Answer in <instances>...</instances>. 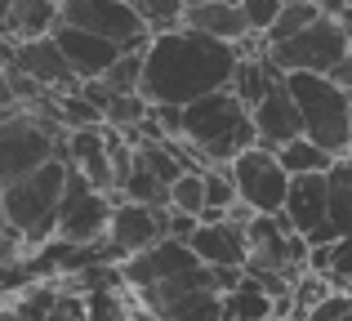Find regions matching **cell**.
I'll return each instance as SVG.
<instances>
[{
  "instance_id": "8fae6325",
  "label": "cell",
  "mask_w": 352,
  "mask_h": 321,
  "mask_svg": "<svg viewBox=\"0 0 352 321\" xmlns=\"http://www.w3.org/2000/svg\"><path fill=\"white\" fill-rule=\"evenodd\" d=\"M165 236H170V210L138 206V201L116 197V214H112V228H107V250H112L116 263L152 250V245L165 241Z\"/></svg>"
},
{
  "instance_id": "ffe728a7",
  "label": "cell",
  "mask_w": 352,
  "mask_h": 321,
  "mask_svg": "<svg viewBox=\"0 0 352 321\" xmlns=\"http://www.w3.org/2000/svg\"><path fill=\"white\" fill-rule=\"evenodd\" d=\"M330 179V241H339V236H352V157H339L335 170L326 174Z\"/></svg>"
},
{
  "instance_id": "e0dca14e",
  "label": "cell",
  "mask_w": 352,
  "mask_h": 321,
  "mask_svg": "<svg viewBox=\"0 0 352 321\" xmlns=\"http://www.w3.org/2000/svg\"><path fill=\"white\" fill-rule=\"evenodd\" d=\"M192 250L206 268H245L250 263V232L232 219H219V223H201L192 236Z\"/></svg>"
},
{
  "instance_id": "1f68e13d",
  "label": "cell",
  "mask_w": 352,
  "mask_h": 321,
  "mask_svg": "<svg viewBox=\"0 0 352 321\" xmlns=\"http://www.w3.org/2000/svg\"><path fill=\"white\" fill-rule=\"evenodd\" d=\"M348 313H352V295H348V290H335L326 304H317L303 321H344Z\"/></svg>"
},
{
  "instance_id": "4dcf8cb0",
  "label": "cell",
  "mask_w": 352,
  "mask_h": 321,
  "mask_svg": "<svg viewBox=\"0 0 352 321\" xmlns=\"http://www.w3.org/2000/svg\"><path fill=\"white\" fill-rule=\"evenodd\" d=\"M241 9H245V18H250V32L267 36V32H272V23L281 18L285 0H241Z\"/></svg>"
},
{
  "instance_id": "44dd1931",
  "label": "cell",
  "mask_w": 352,
  "mask_h": 321,
  "mask_svg": "<svg viewBox=\"0 0 352 321\" xmlns=\"http://www.w3.org/2000/svg\"><path fill=\"white\" fill-rule=\"evenodd\" d=\"M223 308H228V321H272L276 317V299L267 295L250 272L232 295H223Z\"/></svg>"
},
{
  "instance_id": "d590c367",
  "label": "cell",
  "mask_w": 352,
  "mask_h": 321,
  "mask_svg": "<svg viewBox=\"0 0 352 321\" xmlns=\"http://www.w3.org/2000/svg\"><path fill=\"white\" fill-rule=\"evenodd\" d=\"M344 321H352V313H348V317H344Z\"/></svg>"
},
{
  "instance_id": "7402d4cb",
  "label": "cell",
  "mask_w": 352,
  "mask_h": 321,
  "mask_svg": "<svg viewBox=\"0 0 352 321\" xmlns=\"http://www.w3.org/2000/svg\"><path fill=\"white\" fill-rule=\"evenodd\" d=\"M276 157H281V165L290 174H330L335 161H339L335 152H326L321 143H312L308 134H303V139H290L285 148H276Z\"/></svg>"
},
{
  "instance_id": "4fadbf2b",
  "label": "cell",
  "mask_w": 352,
  "mask_h": 321,
  "mask_svg": "<svg viewBox=\"0 0 352 321\" xmlns=\"http://www.w3.org/2000/svg\"><path fill=\"white\" fill-rule=\"evenodd\" d=\"M192 268H201L197 250H192L188 241L165 236L152 250H143V254L120 263V277H125L129 290H152V286H161V281H170V277H183V272H192Z\"/></svg>"
},
{
  "instance_id": "8d00e7d4",
  "label": "cell",
  "mask_w": 352,
  "mask_h": 321,
  "mask_svg": "<svg viewBox=\"0 0 352 321\" xmlns=\"http://www.w3.org/2000/svg\"><path fill=\"white\" fill-rule=\"evenodd\" d=\"M129 5H138V0H129Z\"/></svg>"
},
{
  "instance_id": "52a82bcc",
  "label": "cell",
  "mask_w": 352,
  "mask_h": 321,
  "mask_svg": "<svg viewBox=\"0 0 352 321\" xmlns=\"http://www.w3.org/2000/svg\"><path fill=\"white\" fill-rule=\"evenodd\" d=\"M63 23L85 27L94 36H107L125 54H147V45H152V32H147L143 14L129 0H63Z\"/></svg>"
},
{
  "instance_id": "30bf717a",
  "label": "cell",
  "mask_w": 352,
  "mask_h": 321,
  "mask_svg": "<svg viewBox=\"0 0 352 321\" xmlns=\"http://www.w3.org/2000/svg\"><path fill=\"white\" fill-rule=\"evenodd\" d=\"M5 67L23 71L27 80H36L50 94H76L85 80L76 76V67L67 63L63 45L54 36H36V41H9V63Z\"/></svg>"
},
{
  "instance_id": "cb8c5ba5",
  "label": "cell",
  "mask_w": 352,
  "mask_h": 321,
  "mask_svg": "<svg viewBox=\"0 0 352 321\" xmlns=\"http://www.w3.org/2000/svg\"><path fill=\"white\" fill-rule=\"evenodd\" d=\"M138 14L152 36L179 32V27H188V0H138Z\"/></svg>"
},
{
  "instance_id": "603a6c76",
  "label": "cell",
  "mask_w": 352,
  "mask_h": 321,
  "mask_svg": "<svg viewBox=\"0 0 352 321\" xmlns=\"http://www.w3.org/2000/svg\"><path fill=\"white\" fill-rule=\"evenodd\" d=\"M170 183L161 179V174H152L143 161H138V148H134V170H129L125 188H120V197L125 201H138V206H156V210H170Z\"/></svg>"
},
{
  "instance_id": "ac0fdd59",
  "label": "cell",
  "mask_w": 352,
  "mask_h": 321,
  "mask_svg": "<svg viewBox=\"0 0 352 321\" xmlns=\"http://www.w3.org/2000/svg\"><path fill=\"white\" fill-rule=\"evenodd\" d=\"M188 27L214 36V41H232V45H241L245 36H254L250 32L245 9H241V0H210V5L188 9Z\"/></svg>"
},
{
  "instance_id": "484cf974",
  "label": "cell",
  "mask_w": 352,
  "mask_h": 321,
  "mask_svg": "<svg viewBox=\"0 0 352 321\" xmlns=\"http://www.w3.org/2000/svg\"><path fill=\"white\" fill-rule=\"evenodd\" d=\"M58 116H63L67 130H98V125H107L103 107H94L80 89L76 94H58Z\"/></svg>"
},
{
  "instance_id": "d6a6232c",
  "label": "cell",
  "mask_w": 352,
  "mask_h": 321,
  "mask_svg": "<svg viewBox=\"0 0 352 321\" xmlns=\"http://www.w3.org/2000/svg\"><path fill=\"white\" fill-rule=\"evenodd\" d=\"M330 80H335V85H344V89H352V58L339 63V67L330 71Z\"/></svg>"
},
{
  "instance_id": "5bb4252c",
  "label": "cell",
  "mask_w": 352,
  "mask_h": 321,
  "mask_svg": "<svg viewBox=\"0 0 352 321\" xmlns=\"http://www.w3.org/2000/svg\"><path fill=\"white\" fill-rule=\"evenodd\" d=\"M63 161L72 170H80L94 188L116 192V165H112V134L107 125L98 130H67V143H63ZM120 197V192H116Z\"/></svg>"
},
{
  "instance_id": "f546056e",
  "label": "cell",
  "mask_w": 352,
  "mask_h": 321,
  "mask_svg": "<svg viewBox=\"0 0 352 321\" xmlns=\"http://www.w3.org/2000/svg\"><path fill=\"white\" fill-rule=\"evenodd\" d=\"M330 281H335V290L352 295V236L330 241Z\"/></svg>"
},
{
  "instance_id": "836d02e7",
  "label": "cell",
  "mask_w": 352,
  "mask_h": 321,
  "mask_svg": "<svg viewBox=\"0 0 352 321\" xmlns=\"http://www.w3.org/2000/svg\"><path fill=\"white\" fill-rule=\"evenodd\" d=\"M321 9H326L330 18H344L348 9H352V0H321Z\"/></svg>"
},
{
  "instance_id": "5b68a950",
  "label": "cell",
  "mask_w": 352,
  "mask_h": 321,
  "mask_svg": "<svg viewBox=\"0 0 352 321\" xmlns=\"http://www.w3.org/2000/svg\"><path fill=\"white\" fill-rule=\"evenodd\" d=\"M63 143H67V125L58 116L32 112L23 103H9L5 125H0V174H5V183L58 161Z\"/></svg>"
},
{
  "instance_id": "d4e9b609",
  "label": "cell",
  "mask_w": 352,
  "mask_h": 321,
  "mask_svg": "<svg viewBox=\"0 0 352 321\" xmlns=\"http://www.w3.org/2000/svg\"><path fill=\"white\" fill-rule=\"evenodd\" d=\"M321 14H326V9H321V5H308V0H303V5H285V9H281V18L272 23V32H267V45L294 41V36H299L303 27H312Z\"/></svg>"
},
{
  "instance_id": "ba28073f",
  "label": "cell",
  "mask_w": 352,
  "mask_h": 321,
  "mask_svg": "<svg viewBox=\"0 0 352 321\" xmlns=\"http://www.w3.org/2000/svg\"><path fill=\"white\" fill-rule=\"evenodd\" d=\"M116 192H103L85 179L80 170L67 174V197H63V214H58V236L76 245H98L107 241V228L116 214Z\"/></svg>"
},
{
  "instance_id": "6da1fadb",
  "label": "cell",
  "mask_w": 352,
  "mask_h": 321,
  "mask_svg": "<svg viewBox=\"0 0 352 321\" xmlns=\"http://www.w3.org/2000/svg\"><path fill=\"white\" fill-rule=\"evenodd\" d=\"M236 67L241 49L232 41H214L197 27L161 32L143 54V98L165 107H188L206 94L232 89Z\"/></svg>"
},
{
  "instance_id": "8992f818",
  "label": "cell",
  "mask_w": 352,
  "mask_h": 321,
  "mask_svg": "<svg viewBox=\"0 0 352 321\" xmlns=\"http://www.w3.org/2000/svg\"><path fill=\"white\" fill-rule=\"evenodd\" d=\"M272 63L290 76V71H317V76H330L344 58H352V41H348V27L339 18L321 14L312 27H303L294 41L281 45H267Z\"/></svg>"
},
{
  "instance_id": "7c38bea8",
  "label": "cell",
  "mask_w": 352,
  "mask_h": 321,
  "mask_svg": "<svg viewBox=\"0 0 352 321\" xmlns=\"http://www.w3.org/2000/svg\"><path fill=\"white\" fill-rule=\"evenodd\" d=\"M281 219L299 236H308L312 245H330V232H326V223H330V179L326 174H294Z\"/></svg>"
},
{
  "instance_id": "e575fe53",
  "label": "cell",
  "mask_w": 352,
  "mask_h": 321,
  "mask_svg": "<svg viewBox=\"0 0 352 321\" xmlns=\"http://www.w3.org/2000/svg\"><path fill=\"white\" fill-rule=\"evenodd\" d=\"M285 5H303V0H285ZM308 5H321V0H308Z\"/></svg>"
},
{
  "instance_id": "d6986e66",
  "label": "cell",
  "mask_w": 352,
  "mask_h": 321,
  "mask_svg": "<svg viewBox=\"0 0 352 321\" xmlns=\"http://www.w3.org/2000/svg\"><path fill=\"white\" fill-rule=\"evenodd\" d=\"M285 80V71L272 63V54H250V58H241V67H236V76H232V89H236V98L254 112L258 103H263L267 94H272L276 85Z\"/></svg>"
},
{
  "instance_id": "4316f807",
  "label": "cell",
  "mask_w": 352,
  "mask_h": 321,
  "mask_svg": "<svg viewBox=\"0 0 352 321\" xmlns=\"http://www.w3.org/2000/svg\"><path fill=\"white\" fill-rule=\"evenodd\" d=\"M147 116H152V103H147L143 94H116L112 107H107V125L120 130V134H134Z\"/></svg>"
},
{
  "instance_id": "7a4b0ae2",
  "label": "cell",
  "mask_w": 352,
  "mask_h": 321,
  "mask_svg": "<svg viewBox=\"0 0 352 321\" xmlns=\"http://www.w3.org/2000/svg\"><path fill=\"white\" fill-rule=\"evenodd\" d=\"M67 161H50L41 170L23 174V179L5 183L0 192V210H5V228L18 232L27 241V250H41L58 236V214H63V197H67Z\"/></svg>"
},
{
  "instance_id": "9a60e30c",
  "label": "cell",
  "mask_w": 352,
  "mask_h": 321,
  "mask_svg": "<svg viewBox=\"0 0 352 321\" xmlns=\"http://www.w3.org/2000/svg\"><path fill=\"white\" fill-rule=\"evenodd\" d=\"M54 41L63 45V54H67V63L76 67L80 80H103L107 71H112V63L125 54L116 41L94 36V32H85V27H72V23H58V27H54Z\"/></svg>"
},
{
  "instance_id": "277c9868",
  "label": "cell",
  "mask_w": 352,
  "mask_h": 321,
  "mask_svg": "<svg viewBox=\"0 0 352 321\" xmlns=\"http://www.w3.org/2000/svg\"><path fill=\"white\" fill-rule=\"evenodd\" d=\"M290 89L294 103L303 112V134L312 143H321L335 157H348L352 152V89L335 85L330 76H317V71H290Z\"/></svg>"
},
{
  "instance_id": "2e32d148",
  "label": "cell",
  "mask_w": 352,
  "mask_h": 321,
  "mask_svg": "<svg viewBox=\"0 0 352 321\" xmlns=\"http://www.w3.org/2000/svg\"><path fill=\"white\" fill-rule=\"evenodd\" d=\"M254 130H258V148H285L290 139H303V112L294 103V89L290 80L272 89L263 103L254 107Z\"/></svg>"
},
{
  "instance_id": "f1b7e54d",
  "label": "cell",
  "mask_w": 352,
  "mask_h": 321,
  "mask_svg": "<svg viewBox=\"0 0 352 321\" xmlns=\"http://www.w3.org/2000/svg\"><path fill=\"white\" fill-rule=\"evenodd\" d=\"M103 80L112 94H143V54H120Z\"/></svg>"
},
{
  "instance_id": "83f0119b",
  "label": "cell",
  "mask_w": 352,
  "mask_h": 321,
  "mask_svg": "<svg viewBox=\"0 0 352 321\" xmlns=\"http://www.w3.org/2000/svg\"><path fill=\"white\" fill-rule=\"evenodd\" d=\"M170 210H183V214H206V170H188L170 192Z\"/></svg>"
},
{
  "instance_id": "3957f363",
  "label": "cell",
  "mask_w": 352,
  "mask_h": 321,
  "mask_svg": "<svg viewBox=\"0 0 352 321\" xmlns=\"http://www.w3.org/2000/svg\"><path fill=\"white\" fill-rule=\"evenodd\" d=\"M183 139L201 152L206 165H232L241 152L258 148L254 112L236 98V89H219L183 107Z\"/></svg>"
},
{
  "instance_id": "9c48e42d",
  "label": "cell",
  "mask_w": 352,
  "mask_h": 321,
  "mask_svg": "<svg viewBox=\"0 0 352 321\" xmlns=\"http://www.w3.org/2000/svg\"><path fill=\"white\" fill-rule=\"evenodd\" d=\"M232 179H236L241 201H245L254 214H281L294 174L281 165V157H276L272 148H250L232 161Z\"/></svg>"
}]
</instances>
